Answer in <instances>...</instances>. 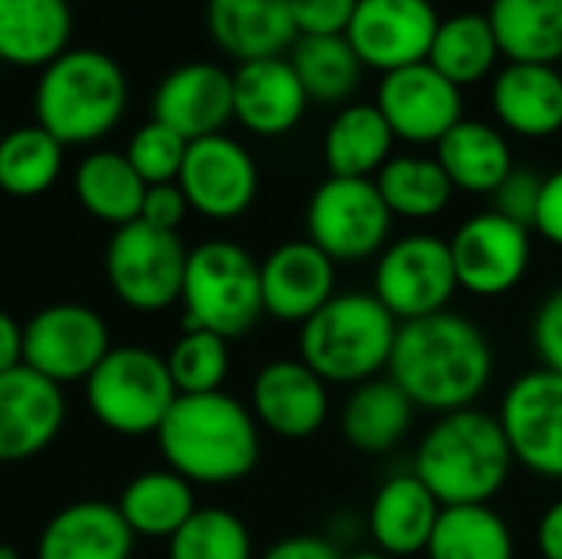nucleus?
I'll return each instance as SVG.
<instances>
[{
	"mask_svg": "<svg viewBox=\"0 0 562 559\" xmlns=\"http://www.w3.org/2000/svg\"><path fill=\"white\" fill-rule=\"evenodd\" d=\"M415 422L412 399L385 376L369 379L352 389V395L342 405V438L362 451V455H389L405 441Z\"/></svg>",
	"mask_w": 562,
	"mask_h": 559,
	"instance_id": "cd10ccee",
	"label": "nucleus"
},
{
	"mask_svg": "<svg viewBox=\"0 0 562 559\" xmlns=\"http://www.w3.org/2000/svg\"><path fill=\"white\" fill-rule=\"evenodd\" d=\"M178 188L188 208L211 221H234L250 211L260 175L254 155L231 135H207L188 145Z\"/></svg>",
	"mask_w": 562,
	"mask_h": 559,
	"instance_id": "2eb2a0df",
	"label": "nucleus"
},
{
	"mask_svg": "<svg viewBox=\"0 0 562 559\" xmlns=\"http://www.w3.org/2000/svg\"><path fill=\"white\" fill-rule=\"evenodd\" d=\"M178 389L168 362L142 346H112L86 379V402L99 425L115 435H155Z\"/></svg>",
	"mask_w": 562,
	"mask_h": 559,
	"instance_id": "0eeeda50",
	"label": "nucleus"
},
{
	"mask_svg": "<svg viewBox=\"0 0 562 559\" xmlns=\"http://www.w3.org/2000/svg\"><path fill=\"white\" fill-rule=\"evenodd\" d=\"M168 559H254L247 524L221 507H198L168 540Z\"/></svg>",
	"mask_w": 562,
	"mask_h": 559,
	"instance_id": "4c0bfd02",
	"label": "nucleus"
},
{
	"mask_svg": "<svg viewBox=\"0 0 562 559\" xmlns=\"http://www.w3.org/2000/svg\"><path fill=\"white\" fill-rule=\"evenodd\" d=\"M63 171V145L33 125L0 135V191L13 198H36L56 185Z\"/></svg>",
	"mask_w": 562,
	"mask_h": 559,
	"instance_id": "e433bc0d",
	"label": "nucleus"
},
{
	"mask_svg": "<svg viewBox=\"0 0 562 559\" xmlns=\"http://www.w3.org/2000/svg\"><path fill=\"white\" fill-rule=\"evenodd\" d=\"M69 0H0V63L46 69L69 49Z\"/></svg>",
	"mask_w": 562,
	"mask_h": 559,
	"instance_id": "a878e982",
	"label": "nucleus"
},
{
	"mask_svg": "<svg viewBox=\"0 0 562 559\" xmlns=\"http://www.w3.org/2000/svg\"><path fill=\"white\" fill-rule=\"evenodd\" d=\"M533 231H537L547 244L562 247V168H557L553 175L543 178V191H540Z\"/></svg>",
	"mask_w": 562,
	"mask_h": 559,
	"instance_id": "a18cd8bd",
	"label": "nucleus"
},
{
	"mask_svg": "<svg viewBox=\"0 0 562 559\" xmlns=\"http://www.w3.org/2000/svg\"><path fill=\"white\" fill-rule=\"evenodd\" d=\"M497 422L510 445L514 465L530 474L562 481V376L550 369H530L517 376L504 399Z\"/></svg>",
	"mask_w": 562,
	"mask_h": 559,
	"instance_id": "9b49d317",
	"label": "nucleus"
},
{
	"mask_svg": "<svg viewBox=\"0 0 562 559\" xmlns=\"http://www.w3.org/2000/svg\"><path fill=\"white\" fill-rule=\"evenodd\" d=\"M128 105L125 69L102 49L69 46L46 69H40L33 112L63 148L92 145L109 135Z\"/></svg>",
	"mask_w": 562,
	"mask_h": 559,
	"instance_id": "20e7f679",
	"label": "nucleus"
},
{
	"mask_svg": "<svg viewBox=\"0 0 562 559\" xmlns=\"http://www.w3.org/2000/svg\"><path fill=\"white\" fill-rule=\"evenodd\" d=\"M438 517V497L412 471L395 474L375 491L369 504V537L385 557H418L428 550Z\"/></svg>",
	"mask_w": 562,
	"mask_h": 559,
	"instance_id": "b1692460",
	"label": "nucleus"
},
{
	"mask_svg": "<svg viewBox=\"0 0 562 559\" xmlns=\"http://www.w3.org/2000/svg\"><path fill=\"white\" fill-rule=\"evenodd\" d=\"M435 158L451 178L454 191L464 194H494L514 171V152L504 132L477 119H461L435 145Z\"/></svg>",
	"mask_w": 562,
	"mask_h": 559,
	"instance_id": "bb28decb",
	"label": "nucleus"
},
{
	"mask_svg": "<svg viewBox=\"0 0 562 559\" xmlns=\"http://www.w3.org/2000/svg\"><path fill=\"white\" fill-rule=\"evenodd\" d=\"M204 26L221 53L240 63L290 53L296 23L290 0H207Z\"/></svg>",
	"mask_w": 562,
	"mask_h": 559,
	"instance_id": "4be33fe9",
	"label": "nucleus"
},
{
	"mask_svg": "<svg viewBox=\"0 0 562 559\" xmlns=\"http://www.w3.org/2000/svg\"><path fill=\"white\" fill-rule=\"evenodd\" d=\"M389 379L415 409L448 415L474 409L494 379V346L487 333L461 313H435L398 323Z\"/></svg>",
	"mask_w": 562,
	"mask_h": 559,
	"instance_id": "f257e3e1",
	"label": "nucleus"
},
{
	"mask_svg": "<svg viewBox=\"0 0 562 559\" xmlns=\"http://www.w3.org/2000/svg\"><path fill=\"white\" fill-rule=\"evenodd\" d=\"M540 191H543V175H537L533 168H517L514 165V171L491 194L494 198V211L510 217V221H517V224H524V227H533Z\"/></svg>",
	"mask_w": 562,
	"mask_h": 559,
	"instance_id": "a19ab883",
	"label": "nucleus"
},
{
	"mask_svg": "<svg viewBox=\"0 0 562 559\" xmlns=\"http://www.w3.org/2000/svg\"><path fill=\"white\" fill-rule=\"evenodd\" d=\"M184 329H207L227 343L250 333L263 316L260 264L234 241H207L188 250Z\"/></svg>",
	"mask_w": 562,
	"mask_h": 559,
	"instance_id": "423d86ee",
	"label": "nucleus"
},
{
	"mask_svg": "<svg viewBox=\"0 0 562 559\" xmlns=\"http://www.w3.org/2000/svg\"><path fill=\"white\" fill-rule=\"evenodd\" d=\"M115 507L135 537H151V540H171L198 511L191 484L171 468L145 471L135 481H128Z\"/></svg>",
	"mask_w": 562,
	"mask_h": 559,
	"instance_id": "7c9ffc66",
	"label": "nucleus"
},
{
	"mask_svg": "<svg viewBox=\"0 0 562 559\" xmlns=\"http://www.w3.org/2000/svg\"><path fill=\"white\" fill-rule=\"evenodd\" d=\"M497 122L520 138H550L562 128V69L507 63L491 86Z\"/></svg>",
	"mask_w": 562,
	"mask_h": 559,
	"instance_id": "5701e85b",
	"label": "nucleus"
},
{
	"mask_svg": "<svg viewBox=\"0 0 562 559\" xmlns=\"http://www.w3.org/2000/svg\"><path fill=\"white\" fill-rule=\"evenodd\" d=\"M346 559H392V557H385V554H379V550H362V554H352V557H346Z\"/></svg>",
	"mask_w": 562,
	"mask_h": 559,
	"instance_id": "8fccbe9b",
	"label": "nucleus"
},
{
	"mask_svg": "<svg viewBox=\"0 0 562 559\" xmlns=\"http://www.w3.org/2000/svg\"><path fill=\"white\" fill-rule=\"evenodd\" d=\"M23 366V326L0 310V376Z\"/></svg>",
	"mask_w": 562,
	"mask_h": 559,
	"instance_id": "09e8293b",
	"label": "nucleus"
},
{
	"mask_svg": "<svg viewBox=\"0 0 562 559\" xmlns=\"http://www.w3.org/2000/svg\"><path fill=\"white\" fill-rule=\"evenodd\" d=\"M487 20L507 63H562V0H491Z\"/></svg>",
	"mask_w": 562,
	"mask_h": 559,
	"instance_id": "c756f323",
	"label": "nucleus"
},
{
	"mask_svg": "<svg viewBox=\"0 0 562 559\" xmlns=\"http://www.w3.org/2000/svg\"><path fill=\"white\" fill-rule=\"evenodd\" d=\"M188 250L178 231H158L145 221L115 227L105 250V273L112 293L138 310L158 313L181 300Z\"/></svg>",
	"mask_w": 562,
	"mask_h": 559,
	"instance_id": "1a4fd4ad",
	"label": "nucleus"
},
{
	"mask_svg": "<svg viewBox=\"0 0 562 559\" xmlns=\"http://www.w3.org/2000/svg\"><path fill=\"white\" fill-rule=\"evenodd\" d=\"M431 3H435V0H431Z\"/></svg>",
	"mask_w": 562,
	"mask_h": 559,
	"instance_id": "603ef678",
	"label": "nucleus"
},
{
	"mask_svg": "<svg viewBox=\"0 0 562 559\" xmlns=\"http://www.w3.org/2000/svg\"><path fill=\"white\" fill-rule=\"evenodd\" d=\"M438 10L431 0H359L346 40L366 69L395 72L415 63H428Z\"/></svg>",
	"mask_w": 562,
	"mask_h": 559,
	"instance_id": "4468645a",
	"label": "nucleus"
},
{
	"mask_svg": "<svg viewBox=\"0 0 562 559\" xmlns=\"http://www.w3.org/2000/svg\"><path fill=\"white\" fill-rule=\"evenodd\" d=\"M448 247H451L458 290L471 297H484V300L510 293L527 277V267L533 257L530 227L497 211L468 217L454 231Z\"/></svg>",
	"mask_w": 562,
	"mask_h": 559,
	"instance_id": "f8f14e48",
	"label": "nucleus"
},
{
	"mask_svg": "<svg viewBox=\"0 0 562 559\" xmlns=\"http://www.w3.org/2000/svg\"><path fill=\"white\" fill-rule=\"evenodd\" d=\"M290 66L296 69L310 102H346L362 79V59L346 36H296L290 46Z\"/></svg>",
	"mask_w": 562,
	"mask_h": 559,
	"instance_id": "c9c22d12",
	"label": "nucleus"
},
{
	"mask_svg": "<svg viewBox=\"0 0 562 559\" xmlns=\"http://www.w3.org/2000/svg\"><path fill=\"white\" fill-rule=\"evenodd\" d=\"M395 138L408 145H438L461 119L464 99L454 82H448L431 63H415L385 72L375 96Z\"/></svg>",
	"mask_w": 562,
	"mask_h": 559,
	"instance_id": "dca6fc26",
	"label": "nucleus"
},
{
	"mask_svg": "<svg viewBox=\"0 0 562 559\" xmlns=\"http://www.w3.org/2000/svg\"><path fill=\"white\" fill-rule=\"evenodd\" d=\"M155 438L168 468L188 484H237L260 461V425L227 392L178 395Z\"/></svg>",
	"mask_w": 562,
	"mask_h": 559,
	"instance_id": "f03ea898",
	"label": "nucleus"
},
{
	"mask_svg": "<svg viewBox=\"0 0 562 559\" xmlns=\"http://www.w3.org/2000/svg\"><path fill=\"white\" fill-rule=\"evenodd\" d=\"M263 313L303 326L336 297V264L310 241H286L260 264Z\"/></svg>",
	"mask_w": 562,
	"mask_h": 559,
	"instance_id": "6ab92c4d",
	"label": "nucleus"
},
{
	"mask_svg": "<svg viewBox=\"0 0 562 559\" xmlns=\"http://www.w3.org/2000/svg\"><path fill=\"white\" fill-rule=\"evenodd\" d=\"M497 56H501V46H497L487 13L464 10V13H454L438 23L428 63L448 82L464 89V86H474L484 76H491Z\"/></svg>",
	"mask_w": 562,
	"mask_h": 559,
	"instance_id": "72a5a7b5",
	"label": "nucleus"
},
{
	"mask_svg": "<svg viewBox=\"0 0 562 559\" xmlns=\"http://www.w3.org/2000/svg\"><path fill=\"white\" fill-rule=\"evenodd\" d=\"M260 559H346L336 544H329L326 537H310V534H300V537H283L277 540L267 554Z\"/></svg>",
	"mask_w": 562,
	"mask_h": 559,
	"instance_id": "49530a36",
	"label": "nucleus"
},
{
	"mask_svg": "<svg viewBox=\"0 0 562 559\" xmlns=\"http://www.w3.org/2000/svg\"><path fill=\"white\" fill-rule=\"evenodd\" d=\"M0 559H20V554L13 547H0Z\"/></svg>",
	"mask_w": 562,
	"mask_h": 559,
	"instance_id": "3c124183",
	"label": "nucleus"
},
{
	"mask_svg": "<svg viewBox=\"0 0 562 559\" xmlns=\"http://www.w3.org/2000/svg\"><path fill=\"white\" fill-rule=\"evenodd\" d=\"M395 132L375 102H352L336 112L323 138V158L333 178H375L392 158Z\"/></svg>",
	"mask_w": 562,
	"mask_h": 559,
	"instance_id": "c85d7f7f",
	"label": "nucleus"
},
{
	"mask_svg": "<svg viewBox=\"0 0 562 559\" xmlns=\"http://www.w3.org/2000/svg\"><path fill=\"white\" fill-rule=\"evenodd\" d=\"M510 468L514 455L497 415L474 405L438 415L415 451L412 474L441 507H468L491 504L504 491Z\"/></svg>",
	"mask_w": 562,
	"mask_h": 559,
	"instance_id": "7ed1b4c3",
	"label": "nucleus"
},
{
	"mask_svg": "<svg viewBox=\"0 0 562 559\" xmlns=\"http://www.w3.org/2000/svg\"><path fill=\"white\" fill-rule=\"evenodd\" d=\"M375 188L392 217L405 221H431L454 198L451 178L445 175L438 158L428 155H392L375 175Z\"/></svg>",
	"mask_w": 562,
	"mask_h": 559,
	"instance_id": "473e14b6",
	"label": "nucleus"
},
{
	"mask_svg": "<svg viewBox=\"0 0 562 559\" xmlns=\"http://www.w3.org/2000/svg\"><path fill=\"white\" fill-rule=\"evenodd\" d=\"M165 362L178 395H207V392H221L231 372V349L227 339L217 333L184 329V336L175 339Z\"/></svg>",
	"mask_w": 562,
	"mask_h": 559,
	"instance_id": "58836bf2",
	"label": "nucleus"
},
{
	"mask_svg": "<svg viewBox=\"0 0 562 559\" xmlns=\"http://www.w3.org/2000/svg\"><path fill=\"white\" fill-rule=\"evenodd\" d=\"M109 349L105 320L79 303H53L23 326V366L56 385L86 382Z\"/></svg>",
	"mask_w": 562,
	"mask_h": 559,
	"instance_id": "ddd939ff",
	"label": "nucleus"
},
{
	"mask_svg": "<svg viewBox=\"0 0 562 559\" xmlns=\"http://www.w3.org/2000/svg\"><path fill=\"white\" fill-rule=\"evenodd\" d=\"M234 119L260 135L277 138L300 125L310 99L286 56L240 63L234 72Z\"/></svg>",
	"mask_w": 562,
	"mask_h": 559,
	"instance_id": "412c9836",
	"label": "nucleus"
},
{
	"mask_svg": "<svg viewBox=\"0 0 562 559\" xmlns=\"http://www.w3.org/2000/svg\"><path fill=\"white\" fill-rule=\"evenodd\" d=\"M132 547L135 534L115 504L79 501L49 517L36 559H132Z\"/></svg>",
	"mask_w": 562,
	"mask_h": 559,
	"instance_id": "393cba45",
	"label": "nucleus"
},
{
	"mask_svg": "<svg viewBox=\"0 0 562 559\" xmlns=\"http://www.w3.org/2000/svg\"><path fill=\"white\" fill-rule=\"evenodd\" d=\"M188 211L191 208H188V198L178 188V181H171V185H148L138 221H145V224H151L158 231H178V224L184 221Z\"/></svg>",
	"mask_w": 562,
	"mask_h": 559,
	"instance_id": "c03bdc74",
	"label": "nucleus"
},
{
	"mask_svg": "<svg viewBox=\"0 0 562 559\" xmlns=\"http://www.w3.org/2000/svg\"><path fill=\"white\" fill-rule=\"evenodd\" d=\"M537 547L543 559H562V497L543 511L537 524Z\"/></svg>",
	"mask_w": 562,
	"mask_h": 559,
	"instance_id": "de8ad7c7",
	"label": "nucleus"
},
{
	"mask_svg": "<svg viewBox=\"0 0 562 559\" xmlns=\"http://www.w3.org/2000/svg\"><path fill=\"white\" fill-rule=\"evenodd\" d=\"M359 0H290L300 36H346Z\"/></svg>",
	"mask_w": 562,
	"mask_h": 559,
	"instance_id": "79ce46f5",
	"label": "nucleus"
},
{
	"mask_svg": "<svg viewBox=\"0 0 562 559\" xmlns=\"http://www.w3.org/2000/svg\"><path fill=\"white\" fill-rule=\"evenodd\" d=\"M151 119L188 142L221 135L234 119V76L204 59L175 66L151 96Z\"/></svg>",
	"mask_w": 562,
	"mask_h": 559,
	"instance_id": "f3484780",
	"label": "nucleus"
},
{
	"mask_svg": "<svg viewBox=\"0 0 562 559\" xmlns=\"http://www.w3.org/2000/svg\"><path fill=\"white\" fill-rule=\"evenodd\" d=\"M66 418L63 389L16 366L0 376V461H26L53 445Z\"/></svg>",
	"mask_w": 562,
	"mask_h": 559,
	"instance_id": "aec40b11",
	"label": "nucleus"
},
{
	"mask_svg": "<svg viewBox=\"0 0 562 559\" xmlns=\"http://www.w3.org/2000/svg\"><path fill=\"white\" fill-rule=\"evenodd\" d=\"M76 198L79 204L105 224H132L142 214L145 181L128 165L125 152H92L76 168Z\"/></svg>",
	"mask_w": 562,
	"mask_h": 559,
	"instance_id": "2f4dec72",
	"label": "nucleus"
},
{
	"mask_svg": "<svg viewBox=\"0 0 562 559\" xmlns=\"http://www.w3.org/2000/svg\"><path fill=\"white\" fill-rule=\"evenodd\" d=\"M375 300L398 320H425L445 313L458 293L451 247L438 234H405L375 257Z\"/></svg>",
	"mask_w": 562,
	"mask_h": 559,
	"instance_id": "9d476101",
	"label": "nucleus"
},
{
	"mask_svg": "<svg viewBox=\"0 0 562 559\" xmlns=\"http://www.w3.org/2000/svg\"><path fill=\"white\" fill-rule=\"evenodd\" d=\"M188 145L191 142L181 138L175 128L151 119L132 135V142L125 148V158H128V165L138 171V178L145 185H171L181 175Z\"/></svg>",
	"mask_w": 562,
	"mask_h": 559,
	"instance_id": "ea45409f",
	"label": "nucleus"
},
{
	"mask_svg": "<svg viewBox=\"0 0 562 559\" xmlns=\"http://www.w3.org/2000/svg\"><path fill=\"white\" fill-rule=\"evenodd\" d=\"M392 211L375 178H326L306 208V241L333 264H359L389 247Z\"/></svg>",
	"mask_w": 562,
	"mask_h": 559,
	"instance_id": "6e6552de",
	"label": "nucleus"
},
{
	"mask_svg": "<svg viewBox=\"0 0 562 559\" xmlns=\"http://www.w3.org/2000/svg\"><path fill=\"white\" fill-rule=\"evenodd\" d=\"M428 559H517L510 524L491 504L441 507Z\"/></svg>",
	"mask_w": 562,
	"mask_h": 559,
	"instance_id": "f704fd0d",
	"label": "nucleus"
},
{
	"mask_svg": "<svg viewBox=\"0 0 562 559\" xmlns=\"http://www.w3.org/2000/svg\"><path fill=\"white\" fill-rule=\"evenodd\" d=\"M250 412L260 428L300 441L326 425L329 385L303 359H273L250 385Z\"/></svg>",
	"mask_w": 562,
	"mask_h": 559,
	"instance_id": "a211bd4d",
	"label": "nucleus"
},
{
	"mask_svg": "<svg viewBox=\"0 0 562 559\" xmlns=\"http://www.w3.org/2000/svg\"><path fill=\"white\" fill-rule=\"evenodd\" d=\"M530 339L540 356V366L562 376V287H557L533 313Z\"/></svg>",
	"mask_w": 562,
	"mask_h": 559,
	"instance_id": "37998d69",
	"label": "nucleus"
},
{
	"mask_svg": "<svg viewBox=\"0 0 562 559\" xmlns=\"http://www.w3.org/2000/svg\"><path fill=\"white\" fill-rule=\"evenodd\" d=\"M398 320L375 293H336L300 326V359L326 385H362L389 369Z\"/></svg>",
	"mask_w": 562,
	"mask_h": 559,
	"instance_id": "39448f33",
	"label": "nucleus"
}]
</instances>
